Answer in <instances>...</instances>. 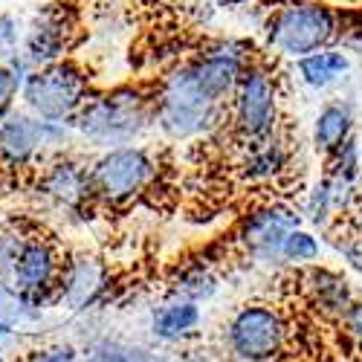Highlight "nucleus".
I'll use <instances>...</instances> for the list:
<instances>
[{"label":"nucleus","instance_id":"nucleus-1","mask_svg":"<svg viewBox=\"0 0 362 362\" xmlns=\"http://www.w3.org/2000/svg\"><path fill=\"white\" fill-rule=\"evenodd\" d=\"M247 41H218L194 62L177 64L154 93V125L174 142L212 134L226 113V102L250 62Z\"/></svg>","mask_w":362,"mask_h":362},{"label":"nucleus","instance_id":"nucleus-2","mask_svg":"<svg viewBox=\"0 0 362 362\" xmlns=\"http://www.w3.org/2000/svg\"><path fill=\"white\" fill-rule=\"evenodd\" d=\"M154 125V93L139 84H116L110 90H93L78 110L73 134L96 151H113L134 145Z\"/></svg>","mask_w":362,"mask_h":362},{"label":"nucleus","instance_id":"nucleus-3","mask_svg":"<svg viewBox=\"0 0 362 362\" xmlns=\"http://www.w3.org/2000/svg\"><path fill=\"white\" fill-rule=\"evenodd\" d=\"M93 93L90 73L76 62V58H62L44 67L29 70L21 84V107L44 122L67 125L73 128L78 110Z\"/></svg>","mask_w":362,"mask_h":362},{"label":"nucleus","instance_id":"nucleus-4","mask_svg":"<svg viewBox=\"0 0 362 362\" xmlns=\"http://www.w3.org/2000/svg\"><path fill=\"white\" fill-rule=\"evenodd\" d=\"M73 136V128L44 122L18 105L0 119V168L6 174L33 171L52 157L67 154Z\"/></svg>","mask_w":362,"mask_h":362},{"label":"nucleus","instance_id":"nucleus-5","mask_svg":"<svg viewBox=\"0 0 362 362\" xmlns=\"http://www.w3.org/2000/svg\"><path fill=\"white\" fill-rule=\"evenodd\" d=\"M339 38V15L319 0H287L267 21V44L279 55L305 58Z\"/></svg>","mask_w":362,"mask_h":362},{"label":"nucleus","instance_id":"nucleus-6","mask_svg":"<svg viewBox=\"0 0 362 362\" xmlns=\"http://www.w3.org/2000/svg\"><path fill=\"white\" fill-rule=\"evenodd\" d=\"M90 165V189H93V203L102 206H128L148 186L157 180L160 163L154 151L142 145H125L102 151V154L87 163Z\"/></svg>","mask_w":362,"mask_h":362},{"label":"nucleus","instance_id":"nucleus-7","mask_svg":"<svg viewBox=\"0 0 362 362\" xmlns=\"http://www.w3.org/2000/svg\"><path fill=\"white\" fill-rule=\"evenodd\" d=\"M64 250L62 244L41 232V229H29L23 247L18 252L15 269H12V290L21 296L23 305L44 316V310L55 308V290L58 279H62V267H64Z\"/></svg>","mask_w":362,"mask_h":362},{"label":"nucleus","instance_id":"nucleus-8","mask_svg":"<svg viewBox=\"0 0 362 362\" xmlns=\"http://www.w3.org/2000/svg\"><path fill=\"white\" fill-rule=\"evenodd\" d=\"M232 128L247 145L273 136L279 128V78L264 64H247L232 90Z\"/></svg>","mask_w":362,"mask_h":362},{"label":"nucleus","instance_id":"nucleus-9","mask_svg":"<svg viewBox=\"0 0 362 362\" xmlns=\"http://www.w3.org/2000/svg\"><path fill=\"white\" fill-rule=\"evenodd\" d=\"M287 319L279 308L252 301L226 322V348L238 362H276L287 348Z\"/></svg>","mask_w":362,"mask_h":362},{"label":"nucleus","instance_id":"nucleus-10","mask_svg":"<svg viewBox=\"0 0 362 362\" xmlns=\"http://www.w3.org/2000/svg\"><path fill=\"white\" fill-rule=\"evenodd\" d=\"M78 33L81 26L76 9L64 0H55V4L41 6L23 23L18 55L26 62L29 70L62 62V58H70L73 47L78 44Z\"/></svg>","mask_w":362,"mask_h":362},{"label":"nucleus","instance_id":"nucleus-11","mask_svg":"<svg viewBox=\"0 0 362 362\" xmlns=\"http://www.w3.org/2000/svg\"><path fill=\"white\" fill-rule=\"evenodd\" d=\"M35 197L58 212L81 215L87 206H93V189H90V165L73 154L52 157L38 165L33 180Z\"/></svg>","mask_w":362,"mask_h":362},{"label":"nucleus","instance_id":"nucleus-12","mask_svg":"<svg viewBox=\"0 0 362 362\" xmlns=\"http://www.w3.org/2000/svg\"><path fill=\"white\" fill-rule=\"evenodd\" d=\"M110 290V273L102 258L90 252H73L64 258L62 279L55 290V308L67 313H87L96 308Z\"/></svg>","mask_w":362,"mask_h":362},{"label":"nucleus","instance_id":"nucleus-13","mask_svg":"<svg viewBox=\"0 0 362 362\" xmlns=\"http://www.w3.org/2000/svg\"><path fill=\"white\" fill-rule=\"evenodd\" d=\"M301 226V215L287 203L261 206L244 221L240 244L247 247L250 258L258 264H281V244L284 238Z\"/></svg>","mask_w":362,"mask_h":362},{"label":"nucleus","instance_id":"nucleus-14","mask_svg":"<svg viewBox=\"0 0 362 362\" xmlns=\"http://www.w3.org/2000/svg\"><path fill=\"white\" fill-rule=\"evenodd\" d=\"M301 290H305L308 301L327 319H345V313L351 310V305L356 301L351 281L342 273H334L327 267H310L305 276H301Z\"/></svg>","mask_w":362,"mask_h":362},{"label":"nucleus","instance_id":"nucleus-15","mask_svg":"<svg viewBox=\"0 0 362 362\" xmlns=\"http://www.w3.org/2000/svg\"><path fill=\"white\" fill-rule=\"evenodd\" d=\"M200 305L186 298H165L160 308L151 310V337L165 342V345H177V342H186L197 334L200 327Z\"/></svg>","mask_w":362,"mask_h":362},{"label":"nucleus","instance_id":"nucleus-16","mask_svg":"<svg viewBox=\"0 0 362 362\" xmlns=\"http://www.w3.org/2000/svg\"><path fill=\"white\" fill-rule=\"evenodd\" d=\"M334 212H348V206L359 194V145L351 136L337 154H330V168L322 177Z\"/></svg>","mask_w":362,"mask_h":362},{"label":"nucleus","instance_id":"nucleus-17","mask_svg":"<svg viewBox=\"0 0 362 362\" xmlns=\"http://www.w3.org/2000/svg\"><path fill=\"white\" fill-rule=\"evenodd\" d=\"M287 165H290V148L279 134H273L261 142L247 145L240 174H244V180H250V183H269V180L281 177Z\"/></svg>","mask_w":362,"mask_h":362},{"label":"nucleus","instance_id":"nucleus-18","mask_svg":"<svg viewBox=\"0 0 362 362\" xmlns=\"http://www.w3.org/2000/svg\"><path fill=\"white\" fill-rule=\"evenodd\" d=\"M354 136V107L348 102H327L313 122V145L319 154L330 157Z\"/></svg>","mask_w":362,"mask_h":362},{"label":"nucleus","instance_id":"nucleus-19","mask_svg":"<svg viewBox=\"0 0 362 362\" xmlns=\"http://www.w3.org/2000/svg\"><path fill=\"white\" fill-rule=\"evenodd\" d=\"M351 70V58L339 49H322V52H313V55H305L296 62V73H298V81L310 87V90H327L334 87L337 81H342Z\"/></svg>","mask_w":362,"mask_h":362},{"label":"nucleus","instance_id":"nucleus-20","mask_svg":"<svg viewBox=\"0 0 362 362\" xmlns=\"http://www.w3.org/2000/svg\"><path fill=\"white\" fill-rule=\"evenodd\" d=\"M218 293V279L209 273V267L197 264V267H186L183 273H180L171 284V298H186V301H194V305H200V301H209Z\"/></svg>","mask_w":362,"mask_h":362},{"label":"nucleus","instance_id":"nucleus-21","mask_svg":"<svg viewBox=\"0 0 362 362\" xmlns=\"http://www.w3.org/2000/svg\"><path fill=\"white\" fill-rule=\"evenodd\" d=\"M33 229V223L26 221H4L0 223V284H12V269L18 261V252L23 247V240Z\"/></svg>","mask_w":362,"mask_h":362},{"label":"nucleus","instance_id":"nucleus-22","mask_svg":"<svg viewBox=\"0 0 362 362\" xmlns=\"http://www.w3.org/2000/svg\"><path fill=\"white\" fill-rule=\"evenodd\" d=\"M26 73H29V67L18 52H12L9 58L0 62V119H4L12 107H18L21 84L26 78Z\"/></svg>","mask_w":362,"mask_h":362},{"label":"nucleus","instance_id":"nucleus-23","mask_svg":"<svg viewBox=\"0 0 362 362\" xmlns=\"http://www.w3.org/2000/svg\"><path fill=\"white\" fill-rule=\"evenodd\" d=\"M322 247H319V238L308 229H293L284 244H281V264H293V267H310L319 258Z\"/></svg>","mask_w":362,"mask_h":362},{"label":"nucleus","instance_id":"nucleus-24","mask_svg":"<svg viewBox=\"0 0 362 362\" xmlns=\"http://www.w3.org/2000/svg\"><path fill=\"white\" fill-rule=\"evenodd\" d=\"M38 319H41V316L29 310L23 301H21V296H18L12 287L0 284V322H4V325H12V327H18V330H26L29 325L38 322Z\"/></svg>","mask_w":362,"mask_h":362},{"label":"nucleus","instance_id":"nucleus-25","mask_svg":"<svg viewBox=\"0 0 362 362\" xmlns=\"http://www.w3.org/2000/svg\"><path fill=\"white\" fill-rule=\"evenodd\" d=\"M18 362H81V348L73 342H47L38 348H26Z\"/></svg>","mask_w":362,"mask_h":362},{"label":"nucleus","instance_id":"nucleus-26","mask_svg":"<svg viewBox=\"0 0 362 362\" xmlns=\"http://www.w3.org/2000/svg\"><path fill=\"white\" fill-rule=\"evenodd\" d=\"M305 215L310 223L316 226H327L330 218H334V203H330V194H327V186L325 180H319V183H313L310 194H308V203H305Z\"/></svg>","mask_w":362,"mask_h":362},{"label":"nucleus","instance_id":"nucleus-27","mask_svg":"<svg viewBox=\"0 0 362 362\" xmlns=\"http://www.w3.org/2000/svg\"><path fill=\"white\" fill-rule=\"evenodd\" d=\"M21 33H23V23L12 12H0V62L18 52Z\"/></svg>","mask_w":362,"mask_h":362},{"label":"nucleus","instance_id":"nucleus-28","mask_svg":"<svg viewBox=\"0 0 362 362\" xmlns=\"http://www.w3.org/2000/svg\"><path fill=\"white\" fill-rule=\"evenodd\" d=\"M342 325H345V330H348V337L356 339V342L362 345V301H359V298L351 305V310L345 313Z\"/></svg>","mask_w":362,"mask_h":362},{"label":"nucleus","instance_id":"nucleus-29","mask_svg":"<svg viewBox=\"0 0 362 362\" xmlns=\"http://www.w3.org/2000/svg\"><path fill=\"white\" fill-rule=\"evenodd\" d=\"M212 4H218V6H240V4H247V0H212Z\"/></svg>","mask_w":362,"mask_h":362},{"label":"nucleus","instance_id":"nucleus-30","mask_svg":"<svg viewBox=\"0 0 362 362\" xmlns=\"http://www.w3.org/2000/svg\"><path fill=\"white\" fill-rule=\"evenodd\" d=\"M4 177H6V171H4V168H0V186H4Z\"/></svg>","mask_w":362,"mask_h":362},{"label":"nucleus","instance_id":"nucleus-31","mask_svg":"<svg viewBox=\"0 0 362 362\" xmlns=\"http://www.w3.org/2000/svg\"><path fill=\"white\" fill-rule=\"evenodd\" d=\"M0 362H12V359H6V356H4V354H0Z\"/></svg>","mask_w":362,"mask_h":362},{"label":"nucleus","instance_id":"nucleus-32","mask_svg":"<svg viewBox=\"0 0 362 362\" xmlns=\"http://www.w3.org/2000/svg\"><path fill=\"white\" fill-rule=\"evenodd\" d=\"M0 4H9V0H0Z\"/></svg>","mask_w":362,"mask_h":362}]
</instances>
